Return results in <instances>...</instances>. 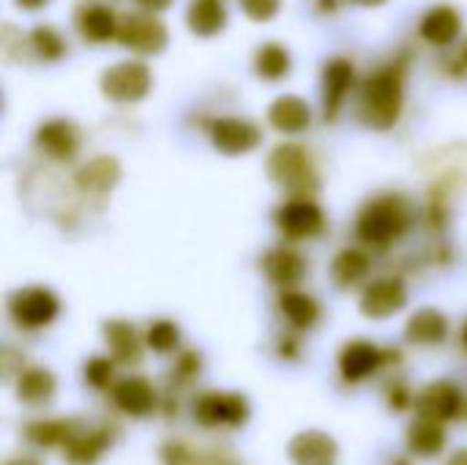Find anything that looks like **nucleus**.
Returning a JSON list of instances; mask_svg holds the SVG:
<instances>
[{
    "label": "nucleus",
    "mask_w": 467,
    "mask_h": 465,
    "mask_svg": "<svg viewBox=\"0 0 467 465\" xmlns=\"http://www.w3.org/2000/svg\"><path fill=\"white\" fill-rule=\"evenodd\" d=\"M410 225V206L400 195H383L364 206L358 217V238L372 247H389Z\"/></svg>",
    "instance_id": "1"
},
{
    "label": "nucleus",
    "mask_w": 467,
    "mask_h": 465,
    "mask_svg": "<svg viewBox=\"0 0 467 465\" xmlns=\"http://www.w3.org/2000/svg\"><path fill=\"white\" fill-rule=\"evenodd\" d=\"M402 110V74L383 69L372 74L361 93V118L369 129L386 132L397 123Z\"/></svg>",
    "instance_id": "2"
},
{
    "label": "nucleus",
    "mask_w": 467,
    "mask_h": 465,
    "mask_svg": "<svg viewBox=\"0 0 467 465\" xmlns=\"http://www.w3.org/2000/svg\"><path fill=\"white\" fill-rule=\"evenodd\" d=\"M268 175L279 186H285V189H290L296 195H306L309 197L317 189V173L312 167V159L296 143H282V145H276L271 151V156H268Z\"/></svg>",
    "instance_id": "3"
},
{
    "label": "nucleus",
    "mask_w": 467,
    "mask_h": 465,
    "mask_svg": "<svg viewBox=\"0 0 467 465\" xmlns=\"http://www.w3.org/2000/svg\"><path fill=\"white\" fill-rule=\"evenodd\" d=\"M150 82L153 79H150V71H148L145 63H140V60H123V63H115L112 69L104 71L101 90H104L107 99L129 104V101L145 99L148 90H150Z\"/></svg>",
    "instance_id": "4"
},
{
    "label": "nucleus",
    "mask_w": 467,
    "mask_h": 465,
    "mask_svg": "<svg viewBox=\"0 0 467 465\" xmlns=\"http://www.w3.org/2000/svg\"><path fill=\"white\" fill-rule=\"evenodd\" d=\"M123 47H129L131 52L140 55H156L167 47V27L159 16H153V11H142V14H129L120 25H118V36H115Z\"/></svg>",
    "instance_id": "5"
},
{
    "label": "nucleus",
    "mask_w": 467,
    "mask_h": 465,
    "mask_svg": "<svg viewBox=\"0 0 467 465\" xmlns=\"http://www.w3.org/2000/svg\"><path fill=\"white\" fill-rule=\"evenodd\" d=\"M8 310H11V318L16 321V326L41 329V326H49L57 318L60 301L47 288H22V291H16L11 296Z\"/></svg>",
    "instance_id": "6"
},
{
    "label": "nucleus",
    "mask_w": 467,
    "mask_h": 465,
    "mask_svg": "<svg viewBox=\"0 0 467 465\" xmlns=\"http://www.w3.org/2000/svg\"><path fill=\"white\" fill-rule=\"evenodd\" d=\"M194 419L202 428H244L249 419V400L244 395L208 392L194 403Z\"/></svg>",
    "instance_id": "7"
},
{
    "label": "nucleus",
    "mask_w": 467,
    "mask_h": 465,
    "mask_svg": "<svg viewBox=\"0 0 467 465\" xmlns=\"http://www.w3.org/2000/svg\"><path fill=\"white\" fill-rule=\"evenodd\" d=\"M276 225L290 238H309V236H317L323 230L326 214H323V208L312 197L298 195V197L287 200L285 206H279Z\"/></svg>",
    "instance_id": "8"
},
{
    "label": "nucleus",
    "mask_w": 467,
    "mask_h": 465,
    "mask_svg": "<svg viewBox=\"0 0 467 465\" xmlns=\"http://www.w3.org/2000/svg\"><path fill=\"white\" fill-rule=\"evenodd\" d=\"M408 304V288L402 280L389 277V280H378L372 282L364 296H361V312L372 321H383L397 315L402 307Z\"/></svg>",
    "instance_id": "9"
},
{
    "label": "nucleus",
    "mask_w": 467,
    "mask_h": 465,
    "mask_svg": "<svg viewBox=\"0 0 467 465\" xmlns=\"http://www.w3.org/2000/svg\"><path fill=\"white\" fill-rule=\"evenodd\" d=\"M211 143L227 156L249 153L260 143V129L244 118H216L211 123Z\"/></svg>",
    "instance_id": "10"
},
{
    "label": "nucleus",
    "mask_w": 467,
    "mask_h": 465,
    "mask_svg": "<svg viewBox=\"0 0 467 465\" xmlns=\"http://www.w3.org/2000/svg\"><path fill=\"white\" fill-rule=\"evenodd\" d=\"M389 359H391V351H380L378 345H372L367 340H353L339 354V370H342L345 381H353L356 384V381L369 378Z\"/></svg>",
    "instance_id": "11"
},
{
    "label": "nucleus",
    "mask_w": 467,
    "mask_h": 465,
    "mask_svg": "<svg viewBox=\"0 0 467 465\" xmlns=\"http://www.w3.org/2000/svg\"><path fill=\"white\" fill-rule=\"evenodd\" d=\"M419 417H430L438 422H451L462 411V395L457 384L451 381H432L419 397H416Z\"/></svg>",
    "instance_id": "12"
},
{
    "label": "nucleus",
    "mask_w": 467,
    "mask_h": 465,
    "mask_svg": "<svg viewBox=\"0 0 467 465\" xmlns=\"http://www.w3.org/2000/svg\"><path fill=\"white\" fill-rule=\"evenodd\" d=\"M287 455L293 465H337L339 447L328 433L304 430L287 444Z\"/></svg>",
    "instance_id": "13"
},
{
    "label": "nucleus",
    "mask_w": 467,
    "mask_h": 465,
    "mask_svg": "<svg viewBox=\"0 0 467 465\" xmlns=\"http://www.w3.org/2000/svg\"><path fill=\"white\" fill-rule=\"evenodd\" d=\"M112 403L129 417H148L156 411V389L148 378L131 375L112 386Z\"/></svg>",
    "instance_id": "14"
},
{
    "label": "nucleus",
    "mask_w": 467,
    "mask_h": 465,
    "mask_svg": "<svg viewBox=\"0 0 467 465\" xmlns=\"http://www.w3.org/2000/svg\"><path fill=\"white\" fill-rule=\"evenodd\" d=\"M36 143H38V148H41L47 156L66 162V159H74V153H77V148H79V132H77L74 123H68V121H63V118H55V121H47V123L38 129Z\"/></svg>",
    "instance_id": "15"
},
{
    "label": "nucleus",
    "mask_w": 467,
    "mask_h": 465,
    "mask_svg": "<svg viewBox=\"0 0 467 465\" xmlns=\"http://www.w3.org/2000/svg\"><path fill=\"white\" fill-rule=\"evenodd\" d=\"M419 30H421V36H424L430 44H435V47H449V44L457 41V36H460V30H462V16H460V11L451 8V5H435V8H430V11L424 14Z\"/></svg>",
    "instance_id": "16"
},
{
    "label": "nucleus",
    "mask_w": 467,
    "mask_h": 465,
    "mask_svg": "<svg viewBox=\"0 0 467 465\" xmlns=\"http://www.w3.org/2000/svg\"><path fill=\"white\" fill-rule=\"evenodd\" d=\"M268 121L274 129L285 132V134H301L309 123H312V110L301 96H279L271 107H268Z\"/></svg>",
    "instance_id": "17"
},
{
    "label": "nucleus",
    "mask_w": 467,
    "mask_h": 465,
    "mask_svg": "<svg viewBox=\"0 0 467 465\" xmlns=\"http://www.w3.org/2000/svg\"><path fill=\"white\" fill-rule=\"evenodd\" d=\"M263 271H265V277L274 285H279V288H296L304 280V274H306V260L298 252L279 247V249H271L263 258Z\"/></svg>",
    "instance_id": "18"
},
{
    "label": "nucleus",
    "mask_w": 467,
    "mask_h": 465,
    "mask_svg": "<svg viewBox=\"0 0 467 465\" xmlns=\"http://www.w3.org/2000/svg\"><path fill=\"white\" fill-rule=\"evenodd\" d=\"M112 436L101 430H74L71 439L63 444V458L71 465H93L109 447Z\"/></svg>",
    "instance_id": "19"
},
{
    "label": "nucleus",
    "mask_w": 467,
    "mask_h": 465,
    "mask_svg": "<svg viewBox=\"0 0 467 465\" xmlns=\"http://www.w3.org/2000/svg\"><path fill=\"white\" fill-rule=\"evenodd\" d=\"M353 82V63L345 58H334L326 63L323 71V104H326V118H337L348 90Z\"/></svg>",
    "instance_id": "20"
},
{
    "label": "nucleus",
    "mask_w": 467,
    "mask_h": 465,
    "mask_svg": "<svg viewBox=\"0 0 467 465\" xmlns=\"http://www.w3.org/2000/svg\"><path fill=\"white\" fill-rule=\"evenodd\" d=\"M77 30L90 44H104L118 36V19L107 5L90 3L77 11Z\"/></svg>",
    "instance_id": "21"
},
{
    "label": "nucleus",
    "mask_w": 467,
    "mask_h": 465,
    "mask_svg": "<svg viewBox=\"0 0 467 465\" xmlns=\"http://www.w3.org/2000/svg\"><path fill=\"white\" fill-rule=\"evenodd\" d=\"M104 337L109 345V354L118 365H140L142 362V343L131 323L126 321H109L104 326Z\"/></svg>",
    "instance_id": "22"
},
{
    "label": "nucleus",
    "mask_w": 467,
    "mask_h": 465,
    "mask_svg": "<svg viewBox=\"0 0 467 465\" xmlns=\"http://www.w3.org/2000/svg\"><path fill=\"white\" fill-rule=\"evenodd\" d=\"M446 447V430L443 422L430 419V417H419L410 430H408V449L416 458H435L441 455Z\"/></svg>",
    "instance_id": "23"
},
{
    "label": "nucleus",
    "mask_w": 467,
    "mask_h": 465,
    "mask_svg": "<svg viewBox=\"0 0 467 465\" xmlns=\"http://www.w3.org/2000/svg\"><path fill=\"white\" fill-rule=\"evenodd\" d=\"M446 334H449V321L443 312H438L432 307L419 310L405 326V337L413 345H438L446 340Z\"/></svg>",
    "instance_id": "24"
},
{
    "label": "nucleus",
    "mask_w": 467,
    "mask_h": 465,
    "mask_svg": "<svg viewBox=\"0 0 467 465\" xmlns=\"http://www.w3.org/2000/svg\"><path fill=\"white\" fill-rule=\"evenodd\" d=\"M186 22L197 36H216L227 25V8L219 0H194L186 11Z\"/></svg>",
    "instance_id": "25"
},
{
    "label": "nucleus",
    "mask_w": 467,
    "mask_h": 465,
    "mask_svg": "<svg viewBox=\"0 0 467 465\" xmlns=\"http://www.w3.org/2000/svg\"><path fill=\"white\" fill-rule=\"evenodd\" d=\"M55 389H57V381L44 367H30L16 381V397L27 406H41V403L52 400Z\"/></svg>",
    "instance_id": "26"
},
{
    "label": "nucleus",
    "mask_w": 467,
    "mask_h": 465,
    "mask_svg": "<svg viewBox=\"0 0 467 465\" xmlns=\"http://www.w3.org/2000/svg\"><path fill=\"white\" fill-rule=\"evenodd\" d=\"M279 310L282 315L296 326V329H312L320 318V307L312 296L301 293V291H285L279 299Z\"/></svg>",
    "instance_id": "27"
},
{
    "label": "nucleus",
    "mask_w": 467,
    "mask_h": 465,
    "mask_svg": "<svg viewBox=\"0 0 467 465\" xmlns=\"http://www.w3.org/2000/svg\"><path fill=\"white\" fill-rule=\"evenodd\" d=\"M118 178H120V167L109 156H99L77 173V184L88 192H107L109 186L118 184Z\"/></svg>",
    "instance_id": "28"
},
{
    "label": "nucleus",
    "mask_w": 467,
    "mask_h": 465,
    "mask_svg": "<svg viewBox=\"0 0 467 465\" xmlns=\"http://www.w3.org/2000/svg\"><path fill=\"white\" fill-rule=\"evenodd\" d=\"M74 430H77L74 419H44V422H30L25 428V436L36 447H63Z\"/></svg>",
    "instance_id": "29"
},
{
    "label": "nucleus",
    "mask_w": 467,
    "mask_h": 465,
    "mask_svg": "<svg viewBox=\"0 0 467 465\" xmlns=\"http://www.w3.org/2000/svg\"><path fill=\"white\" fill-rule=\"evenodd\" d=\"M369 271V258L367 252L361 249H345L337 255V260L331 263V274H334V282L342 285V288H350L356 282H361Z\"/></svg>",
    "instance_id": "30"
},
{
    "label": "nucleus",
    "mask_w": 467,
    "mask_h": 465,
    "mask_svg": "<svg viewBox=\"0 0 467 465\" xmlns=\"http://www.w3.org/2000/svg\"><path fill=\"white\" fill-rule=\"evenodd\" d=\"M254 69L263 79H282L290 74V52L282 44H263L254 55Z\"/></svg>",
    "instance_id": "31"
},
{
    "label": "nucleus",
    "mask_w": 467,
    "mask_h": 465,
    "mask_svg": "<svg viewBox=\"0 0 467 465\" xmlns=\"http://www.w3.org/2000/svg\"><path fill=\"white\" fill-rule=\"evenodd\" d=\"M161 460H164V465H238L227 455L189 449L186 444H167L161 449Z\"/></svg>",
    "instance_id": "32"
},
{
    "label": "nucleus",
    "mask_w": 467,
    "mask_h": 465,
    "mask_svg": "<svg viewBox=\"0 0 467 465\" xmlns=\"http://www.w3.org/2000/svg\"><path fill=\"white\" fill-rule=\"evenodd\" d=\"M30 47H33L36 55L44 58V60H57V58L66 55V41H63V36H60L55 27H49V25L33 27V33H30Z\"/></svg>",
    "instance_id": "33"
},
{
    "label": "nucleus",
    "mask_w": 467,
    "mask_h": 465,
    "mask_svg": "<svg viewBox=\"0 0 467 465\" xmlns=\"http://www.w3.org/2000/svg\"><path fill=\"white\" fill-rule=\"evenodd\" d=\"M145 343H148V348L156 351V354H170V351H175L178 343H181V329H178L172 321H156V323H150Z\"/></svg>",
    "instance_id": "34"
},
{
    "label": "nucleus",
    "mask_w": 467,
    "mask_h": 465,
    "mask_svg": "<svg viewBox=\"0 0 467 465\" xmlns=\"http://www.w3.org/2000/svg\"><path fill=\"white\" fill-rule=\"evenodd\" d=\"M112 373H115V359L93 356V359L85 362V381L93 389H107L112 384Z\"/></svg>",
    "instance_id": "35"
},
{
    "label": "nucleus",
    "mask_w": 467,
    "mask_h": 465,
    "mask_svg": "<svg viewBox=\"0 0 467 465\" xmlns=\"http://www.w3.org/2000/svg\"><path fill=\"white\" fill-rule=\"evenodd\" d=\"M282 0H241V8L246 11L249 19L254 22H268L279 14Z\"/></svg>",
    "instance_id": "36"
},
{
    "label": "nucleus",
    "mask_w": 467,
    "mask_h": 465,
    "mask_svg": "<svg viewBox=\"0 0 467 465\" xmlns=\"http://www.w3.org/2000/svg\"><path fill=\"white\" fill-rule=\"evenodd\" d=\"M200 373V356L194 354V351H189V354H181V359L175 362V375L178 378H194Z\"/></svg>",
    "instance_id": "37"
},
{
    "label": "nucleus",
    "mask_w": 467,
    "mask_h": 465,
    "mask_svg": "<svg viewBox=\"0 0 467 465\" xmlns=\"http://www.w3.org/2000/svg\"><path fill=\"white\" fill-rule=\"evenodd\" d=\"M389 403L394 411H405V408H410V392L402 384H394V389L389 392Z\"/></svg>",
    "instance_id": "38"
},
{
    "label": "nucleus",
    "mask_w": 467,
    "mask_h": 465,
    "mask_svg": "<svg viewBox=\"0 0 467 465\" xmlns=\"http://www.w3.org/2000/svg\"><path fill=\"white\" fill-rule=\"evenodd\" d=\"M137 3H140L145 11H153V14H156V11H164V8H170V3H172V0H137Z\"/></svg>",
    "instance_id": "39"
},
{
    "label": "nucleus",
    "mask_w": 467,
    "mask_h": 465,
    "mask_svg": "<svg viewBox=\"0 0 467 465\" xmlns=\"http://www.w3.org/2000/svg\"><path fill=\"white\" fill-rule=\"evenodd\" d=\"M279 354H282L285 359H296V356H298V345H296V340H285V343L279 345Z\"/></svg>",
    "instance_id": "40"
},
{
    "label": "nucleus",
    "mask_w": 467,
    "mask_h": 465,
    "mask_svg": "<svg viewBox=\"0 0 467 465\" xmlns=\"http://www.w3.org/2000/svg\"><path fill=\"white\" fill-rule=\"evenodd\" d=\"M49 0H16V5L19 8H27V11H36V8H41V5H47Z\"/></svg>",
    "instance_id": "41"
},
{
    "label": "nucleus",
    "mask_w": 467,
    "mask_h": 465,
    "mask_svg": "<svg viewBox=\"0 0 467 465\" xmlns=\"http://www.w3.org/2000/svg\"><path fill=\"white\" fill-rule=\"evenodd\" d=\"M446 465H467V449H460V452H454L451 458H449V463Z\"/></svg>",
    "instance_id": "42"
},
{
    "label": "nucleus",
    "mask_w": 467,
    "mask_h": 465,
    "mask_svg": "<svg viewBox=\"0 0 467 465\" xmlns=\"http://www.w3.org/2000/svg\"><path fill=\"white\" fill-rule=\"evenodd\" d=\"M5 465H41L38 460H33V458H14V460H8Z\"/></svg>",
    "instance_id": "43"
},
{
    "label": "nucleus",
    "mask_w": 467,
    "mask_h": 465,
    "mask_svg": "<svg viewBox=\"0 0 467 465\" xmlns=\"http://www.w3.org/2000/svg\"><path fill=\"white\" fill-rule=\"evenodd\" d=\"M353 3H358V5H380L383 0H353Z\"/></svg>",
    "instance_id": "44"
},
{
    "label": "nucleus",
    "mask_w": 467,
    "mask_h": 465,
    "mask_svg": "<svg viewBox=\"0 0 467 465\" xmlns=\"http://www.w3.org/2000/svg\"><path fill=\"white\" fill-rule=\"evenodd\" d=\"M462 345L467 348V323H465V329H462Z\"/></svg>",
    "instance_id": "45"
},
{
    "label": "nucleus",
    "mask_w": 467,
    "mask_h": 465,
    "mask_svg": "<svg viewBox=\"0 0 467 465\" xmlns=\"http://www.w3.org/2000/svg\"><path fill=\"white\" fill-rule=\"evenodd\" d=\"M462 60L467 63V44H465V49H462Z\"/></svg>",
    "instance_id": "46"
}]
</instances>
